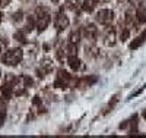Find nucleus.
I'll return each instance as SVG.
<instances>
[{
	"label": "nucleus",
	"mask_w": 146,
	"mask_h": 138,
	"mask_svg": "<svg viewBox=\"0 0 146 138\" xmlns=\"http://www.w3.org/2000/svg\"><path fill=\"white\" fill-rule=\"evenodd\" d=\"M23 59V52L21 48H12L3 56V63L7 66H16L19 65Z\"/></svg>",
	"instance_id": "obj_1"
},
{
	"label": "nucleus",
	"mask_w": 146,
	"mask_h": 138,
	"mask_svg": "<svg viewBox=\"0 0 146 138\" xmlns=\"http://www.w3.org/2000/svg\"><path fill=\"white\" fill-rule=\"evenodd\" d=\"M50 21H51V16H50V13H48L47 9H44V7H38V9H36L35 25H36V30H38L40 32L44 31V30L48 27Z\"/></svg>",
	"instance_id": "obj_2"
},
{
	"label": "nucleus",
	"mask_w": 146,
	"mask_h": 138,
	"mask_svg": "<svg viewBox=\"0 0 146 138\" xmlns=\"http://www.w3.org/2000/svg\"><path fill=\"white\" fill-rule=\"evenodd\" d=\"M72 81V75L63 69H60L57 72V78L54 81V87H57V88H67L69 87V82Z\"/></svg>",
	"instance_id": "obj_3"
},
{
	"label": "nucleus",
	"mask_w": 146,
	"mask_h": 138,
	"mask_svg": "<svg viewBox=\"0 0 146 138\" xmlns=\"http://www.w3.org/2000/svg\"><path fill=\"white\" fill-rule=\"evenodd\" d=\"M114 19V12L110 9H101L98 13H96V21L102 25H110Z\"/></svg>",
	"instance_id": "obj_4"
},
{
	"label": "nucleus",
	"mask_w": 146,
	"mask_h": 138,
	"mask_svg": "<svg viewBox=\"0 0 146 138\" xmlns=\"http://www.w3.org/2000/svg\"><path fill=\"white\" fill-rule=\"evenodd\" d=\"M69 24H70V21H69V18L63 13V12H58V13L56 15V18H54V27L57 28V31H64L69 27Z\"/></svg>",
	"instance_id": "obj_5"
},
{
	"label": "nucleus",
	"mask_w": 146,
	"mask_h": 138,
	"mask_svg": "<svg viewBox=\"0 0 146 138\" xmlns=\"http://www.w3.org/2000/svg\"><path fill=\"white\" fill-rule=\"evenodd\" d=\"M83 35L86 37L88 40L94 41L96 38V35H98V28H96L94 24H89V25H86V27L83 28Z\"/></svg>",
	"instance_id": "obj_6"
},
{
	"label": "nucleus",
	"mask_w": 146,
	"mask_h": 138,
	"mask_svg": "<svg viewBox=\"0 0 146 138\" xmlns=\"http://www.w3.org/2000/svg\"><path fill=\"white\" fill-rule=\"evenodd\" d=\"M145 40H146V31H143L139 37H136V38L130 43V46H129L130 50H136V48H139V47L145 43Z\"/></svg>",
	"instance_id": "obj_7"
},
{
	"label": "nucleus",
	"mask_w": 146,
	"mask_h": 138,
	"mask_svg": "<svg viewBox=\"0 0 146 138\" xmlns=\"http://www.w3.org/2000/svg\"><path fill=\"white\" fill-rule=\"evenodd\" d=\"M0 91H2V96L5 97V100H9L12 96H13V85L12 84H7V82H5L3 85H2V88H0Z\"/></svg>",
	"instance_id": "obj_8"
},
{
	"label": "nucleus",
	"mask_w": 146,
	"mask_h": 138,
	"mask_svg": "<svg viewBox=\"0 0 146 138\" xmlns=\"http://www.w3.org/2000/svg\"><path fill=\"white\" fill-rule=\"evenodd\" d=\"M136 21H137L139 25L146 22V7L145 6H139L136 9Z\"/></svg>",
	"instance_id": "obj_9"
},
{
	"label": "nucleus",
	"mask_w": 146,
	"mask_h": 138,
	"mask_svg": "<svg viewBox=\"0 0 146 138\" xmlns=\"http://www.w3.org/2000/svg\"><path fill=\"white\" fill-rule=\"evenodd\" d=\"M105 43L108 46H114L115 44V31L113 27H108L107 34H105Z\"/></svg>",
	"instance_id": "obj_10"
},
{
	"label": "nucleus",
	"mask_w": 146,
	"mask_h": 138,
	"mask_svg": "<svg viewBox=\"0 0 146 138\" xmlns=\"http://www.w3.org/2000/svg\"><path fill=\"white\" fill-rule=\"evenodd\" d=\"M67 63H69L70 69H73V71H79L80 66H82V65H80L82 62L79 60L78 56H69V57H67Z\"/></svg>",
	"instance_id": "obj_11"
},
{
	"label": "nucleus",
	"mask_w": 146,
	"mask_h": 138,
	"mask_svg": "<svg viewBox=\"0 0 146 138\" xmlns=\"http://www.w3.org/2000/svg\"><path fill=\"white\" fill-rule=\"evenodd\" d=\"M96 3H98V0H85V2L82 3V10H83V12H88V13H91V12L95 9Z\"/></svg>",
	"instance_id": "obj_12"
},
{
	"label": "nucleus",
	"mask_w": 146,
	"mask_h": 138,
	"mask_svg": "<svg viewBox=\"0 0 146 138\" xmlns=\"http://www.w3.org/2000/svg\"><path fill=\"white\" fill-rule=\"evenodd\" d=\"M80 38V31H72L70 35H69V43H73V44H78Z\"/></svg>",
	"instance_id": "obj_13"
},
{
	"label": "nucleus",
	"mask_w": 146,
	"mask_h": 138,
	"mask_svg": "<svg viewBox=\"0 0 146 138\" xmlns=\"http://www.w3.org/2000/svg\"><path fill=\"white\" fill-rule=\"evenodd\" d=\"M80 5V0H66V7L72 9V10H76V7Z\"/></svg>",
	"instance_id": "obj_14"
},
{
	"label": "nucleus",
	"mask_w": 146,
	"mask_h": 138,
	"mask_svg": "<svg viewBox=\"0 0 146 138\" xmlns=\"http://www.w3.org/2000/svg\"><path fill=\"white\" fill-rule=\"evenodd\" d=\"M67 55L69 56H76L78 55V46L73 44V43H69L67 44Z\"/></svg>",
	"instance_id": "obj_15"
},
{
	"label": "nucleus",
	"mask_w": 146,
	"mask_h": 138,
	"mask_svg": "<svg viewBox=\"0 0 146 138\" xmlns=\"http://www.w3.org/2000/svg\"><path fill=\"white\" fill-rule=\"evenodd\" d=\"M129 35H130V30L129 28H123L120 31V40L121 41H126L129 38Z\"/></svg>",
	"instance_id": "obj_16"
},
{
	"label": "nucleus",
	"mask_w": 146,
	"mask_h": 138,
	"mask_svg": "<svg viewBox=\"0 0 146 138\" xmlns=\"http://www.w3.org/2000/svg\"><path fill=\"white\" fill-rule=\"evenodd\" d=\"M34 25H35V18H28V24H27L25 31H27V32H28V31H32Z\"/></svg>",
	"instance_id": "obj_17"
},
{
	"label": "nucleus",
	"mask_w": 146,
	"mask_h": 138,
	"mask_svg": "<svg viewBox=\"0 0 146 138\" xmlns=\"http://www.w3.org/2000/svg\"><path fill=\"white\" fill-rule=\"evenodd\" d=\"M133 18H136V13L133 15V10H131V9L127 10V13H126V22H127V24L133 22Z\"/></svg>",
	"instance_id": "obj_18"
},
{
	"label": "nucleus",
	"mask_w": 146,
	"mask_h": 138,
	"mask_svg": "<svg viewBox=\"0 0 146 138\" xmlns=\"http://www.w3.org/2000/svg\"><path fill=\"white\" fill-rule=\"evenodd\" d=\"M13 37H15L16 40H19V41H22V43H25V32H23V31H19V32H16Z\"/></svg>",
	"instance_id": "obj_19"
},
{
	"label": "nucleus",
	"mask_w": 146,
	"mask_h": 138,
	"mask_svg": "<svg viewBox=\"0 0 146 138\" xmlns=\"http://www.w3.org/2000/svg\"><path fill=\"white\" fill-rule=\"evenodd\" d=\"M5 118H6V109H0V127L3 125Z\"/></svg>",
	"instance_id": "obj_20"
},
{
	"label": "nucleus",
	"mask_w": 146,
	"mask_h": 138,
	"mask_svg": "<svg viewBox=\"0 0 146 138\" xmlns=\"http://www.w3.org/2000/svg\"><path fill=\"white\" fill-rule=\"evenodd\" d=\"M22 79H23V82H25V87L32 85V79H31L29 77H22Z\"/></svg>",
	"instance_id": "obj_21"
},
{
	"label": "nucleus",
	"mask_w": 146,
	"mask_h": 138,
	"mask_svg": "<svg viewBox=\"0 0 146 138\" xmlns=\"http://www.w3.org/2000/svg\"><path fill=\"white\" fill-rule=\"evenodd\" d=\"M9 5H10V0H0V6L2 7H6Z\"/></svg>",
	"instance_id": "obj_22"
},
{
	"label": "nucleus",
	"mask_w": 146,
	"mask_h": 138,
	"mask_svg": "<svg viewBox=\"0 0 146 138\" xmlns=\"http://www.w3.org/2000/svg\"><path fill=\"white\" fill-rule=\"evenodd\" d=\"M13 19L15 21H21L22 19V12H16V13L13 15Z\"/></svg>",
	"instance_id": "obj_23"
},
{
	"label": "nucleus",
	"mask_w": 146,
	"mask_h": 138,
	"mask_svg": "<svg viewBox=\"0 0 146 138\" xmlns=\"http://www.w3.org/2000/svg\"><path fill=\"white\" fill-rule=\"evenodd\" d=\"M51 2H53V3H58V2H60V0H51Z\"/></svg>",
	"instance_id": "obj_24"
},
{
	"label": "nucleus",
	"mask_w": 146,
	"mask_h": 138,
	"mask_svg": "<svg viewBox=\"0 0 146 138\" xmlns=\"http://www.w3.org/2000/svg\"><path fill=\"white\" fill-rule=\"evenodd\" d=\"M0 22H2V13H0Z\"/></svg>",
	"instance_id": "obj_25"
},
{
	"label": "nucleus",
	"mask_w": 146,
	"mask_h": 138,
	"mask_svg": "<svg viewBox=\"0 0 146 138\" xmlns=\"http://www.w3.org/2000/svg\"><path fill=\"white\" fill-rule=\"evenodd\" d=\"M0 52H2V47H0Z\"/></svg>",
	"instance_id": "obj_26"
},
{
	"label": "nucleus",
	"mask_w": 146,
	"mask_h": 138,
	"mask_svg": "<svg viewBox=\"0 0 146 138\" xmlns=\"http://www.w3.org/2000/svg\"><path fill=\"white\" fill-rule=\"evenodd\" d=\"M0 73H2V72H0Z\"/></svg>",
	"instance_id": "obj_27"
}]
</instances>
